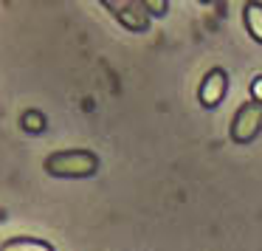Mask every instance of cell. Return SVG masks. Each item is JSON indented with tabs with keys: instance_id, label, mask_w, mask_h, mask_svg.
<instances>
[{
	"instance_id": "8992f818",
	"label": "cell",
	"mask_w": 262,
	"mask_h": 251,
	"mask_svg": "<svg viewBox=\"0 0 262 251\" xmlns=\"http://www.w3.org/2000/svg\"><path fill=\"white\" fill-rule=\"evenodd\" d=\"M0 251H54V248L46 240H37V237H14L0 245Z\"/></svg>"
},
{
	"instance_id": "ba28073f",
	"label": "cell",
	"mask_w": 262,
	"mask_h": 251,
	"mask_svg": "<svg viewBox=\"0 0 262 251\" xmlns=\"http://www.w3.org/2000/svg\"><path fill=\"white\" fill-rule=\"evenodd\" d=\"M141 3L149 12V17H166V12H169V0H141Z\"/></svg>"
},
{
	"instance_id": "6da1fadb",
	"label": "cell",
	"mask_w": 262,
	"mask_h": 251,
	"mask_svg": "<svg viewBox=\"0 0 262 251\" xmlns=\"http://www.w3.org/2000/svg\"><path fill=\"white\" fill-rule=\"evenodd\" d=\"M42 170L54 178H91L99 172V158L91 150H57L42 161Z\"/></svg>"
},
{
	"instance_id": "52a82bcc",
	"label": "cell",
	"mask_w": 262,
	"mask_h": 251,
	"mask_svg": "<svg viewBox=\"0 0 262 251\" xmlns=\"http://www.w3.org/2000/svg\"><path fill=\"white\" fill-rule=\"evenodd\" d=\"M23 130L26 133H42L46 130V116L40 110H26L23 113Z\"/></svg>"
},
{
	"instance_id": "30bf717a",
	"label": "cell",
	"mask_w": 262,
	"mask_h": 251,
	"mask_svg": "<svg viewBox=\"0 0 262 251\" xmlns=\"http://www.w3.org/2000/svg\"><path fill=\"white\" fill-rule=\"evenodd\" d=\"M200 3H214V0H200Z\"/></svg>"
},
{
	"instance_id": "9c48e42d",
	"label": "cell",
	"mask_w": 262,
	"mask_h": 251,
	"mask_svg": "<svg viewBox=\"0 0 262 251\" xmlns=\"http://www.w3.org/2000/svg\"><path fill=\"white\" fill-rule=\"evenodd\" d=\"M251 93H254V102H262V76H259V79H254Z\"/></svg>"
},
{
	"instance_id": "3957f363",
	"label": "cell",
	"mask_w": 262,
	"mask_h": 251,
	"mask_svg": "<svg viewBox=\"0 0 262 251\" xmlns=\"http://www.w3.org/2000/svg\"><path fill=\"white\" fill-rule=\"evenodd\" d=\"M127 31H147L149 29V12L141 0H99Z\"/></svg>"
},
{
	"instance_id": "5b68a950",
	"label": "cell",
	"mask_w": 262,
	"mask_h": 251,
	"mask_svg": "<svg viewBox=\"0 0 262 251\" xmlns=\"http://www.w3.org/2000/svg\"><path fill=\"white\" fill-rule=\"evenodd\" d=\"M243 20H245V29H248V34L262 46V3L248 0V3H245V9H243Z\"/></svg>"
},
{
	"instance_id": "277c9868",
	"label": "cell",
	"mask_w": 262,
	"mask_h": 251,
	"mask_svg": "<svg viewBox=\"0 0 262 251\" xmlns=\"http://www.w3.org/2000/svg\"><path fill=\"white\" fill-rule=\"evenodd\" d=\"M226 91H228V74L223 68H211L198 88V99L203 108H217L226 96Z\"/></svg>"
},
{
	"instance_id": "7a4b0ae2",
	"label": "cell",
	"mask_w": 262,
	"mask_h": 251,
	"mask_svg": "<svg viewBox=\"0 0 262 251\" xmlns=\"http://www.w3.org/2000/svg\"><path fill=\"white\" fill-rule=\"evenodd\" d=\"M228 133H231V141L234 144L254 141V138L262 133V102L239 104V110L234 113V119H231Z\"/></svg>"
}]
</instances>
